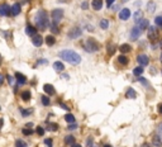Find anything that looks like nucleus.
<instances>
[{
    "mask_svg": "<svg viewBox=\"0 0 162 147\" xmlns=\"http://www.w3.org/2000/svg\"><path fill=\"white\" fill-rule=\"evenodd\" d=\"M72 147H81V145H77V143H74V145H72Z\"/></svg>",
    "mask_w": 162,
    "mask_h": 147,
    "instance_id": "nucleus-51",
    "label": "nucleus"
},
{
    "mask_svg": "<svg viewBox=\"0 0 162 147\" xmlns=\"http://www.w3.org/2000/svg\"><path fill=\"white\" fill-rule=\"evenodd\" d=\"M15 78H17V80H18V83L20 84V85H23V84H26V81H27V78L23 75V74H19V72H17V74H15Z\"/></svg>",
    "mask_w": 162,
    "mask_h": 147,
    "instance_id": "nucleus-17",
    "label": "nucleus"
},
{
    "mask_svg": "<svg viewBox=\"0 0 162 147\" xmlns=\"http://www.w3.org/2000/svg\"><path fill=\"white\" fill-rule=\"evenodd\" d=\"M138 81H139V83H142L144 86H148V85H150V83H148V80L143 79V78H139V79H138Z\"/></svg>",
    "mask_w": 162,
    "mask_h": 147,
    "instance_id": "nucleus-36",
    "label": "nucleus"
},
{
    "mask_svg": "<svg viewBox=\"0 0 162 147\" xmlns=\"http://www.w3.org/2000/svg\"><path fill=\"white\" fill-rule=\"evenodd\" d=\"M65 143H66V145H74L75 143V137L74 136H67L66 138H65Z\"/></svg>",
    "mask_w": 162,
    "mask_h": 147,
    "instance_id": "nucleus-24",
    "label": "nucleus"
},
{
    "mask_svg": "<svg viewBox=\"0 0 162 147\" xmlns=\"http://www.w3.org/2000/svg\"><path fill=\"white\" fill-rule=\"evenodd\" d=\"M10 13H12V15H18V14L20 13V4H14L10 8Z\"/></svg>",
    "mask_w": 162,
    "mask_h": 147,
    "instance_id": "nucleus-14",
    "label": "nucleus"
},
{
    "mask_svg": "<svg viewBox=\"0 0 162 147\" xmlns=\"http://www.w3.org/2000/svg\"><path fill=\"white\" fill-rule=\"evenodd\" d=\"M133 74L136 76H141L143 74V67H142V66H138V67H136V69L133 70Z\"/></svg>",
    "mask_w": 162,
    "mask_h": 147,
    "instance_id": "nucleus-27",
    "label": "nucleus"
},
{
    "mask_svg": "<svg viewBox=\"0 0 162 147\" xmlns=\"http://www.w3.org/2000/svg\"><path fill=\"white\" fill-rule=\"evenodd\" d=\"M44 143L47 145V147H52V143H53V141L51 138H46L44 139Z\"/></svg>",
    "mask_w": 162,
    "mask_h": 147,
    "instance_id": "nucleus-37",
    "label": "nucleus"
},
{
    "mask_svg": "<svg viewBox=\"0 0 162 147\" xmlns=\"http://www.w3.org/2000/svg\"><path fill=\"white\" fill-rule=\"evenodd\" d=\"M114 1H115V0H106V6H108V8H110Z\"/></svg>",
    "mask_w": 162,
    "mask_h": 147,
    "instance_id": "nucleus-43",
    "label": "nucleus"
},
{
    "mask_svg": "<svg viewBox=\"0 0 162 147\" xmlns=\"http://www.w3.org/2000/svg\"><path fill=\"white\" fill-rule=\"evenodd\" d=\"M141 34H142V29H141L138 26H136L132 29V32H130V40H132V41H137L141 37Z\"/></svg>",
    "mask_w": 162,
    "mask_h": 147,
    "instance_id": "nucleus-6",
    "label": "nucleus"
},
{
    "mask_svg": "<svg viewBox=\"0 0 162 147\" xmlns=\"http://www.w3.org/2000/svg\"><path fill=\"white\" fill-rule=\"evenodd\" d=\"M32 43H33L34 47H41V46H42V43H43V38H42V36L37 34V36L32 37Z\"/></svg>",
    "mask_w": 162,
    "mask_h": 147,
    "instance_id": "nucleus-8",
    "label": "nucleus"
},
{
    "mask_svg": "<svg viewBox=\"0 0 162 147\" xmlns=\"http://www.w3.org/2000/svg\"><path fill=\"white\" fill-rule=\"evenodd\" d=\"M81 33H82V31L80 27H74V28H71L70 32H68V37H70L71 40H76V38L81 36Z\"/></svg>",
    "mask_w": 162,
    "mask_h": 147,
    "instance_id": "nucleus-5",
    "label": "nucleus"
},
{
    "mask_svg": "<svg viewBox=\"0 0 162 147\" xmlns=\"http://www.w3.org/2000/svg\"><path fill=\"white\" fill-rule=\"evenodd\" d=\"M3 81H4V75H3V74H0V85L3 84Z\"/></svg>",
    "mask_w": 162,
    "mask_h": 147,
    "instance_id": "nucleus-44",
    "label": "nucleus"
},
{
    "mask_svg": "<svg viewBox=\"0 0 162 147\" xmlns=\"http://www.w3.org/2000/svg\"><path fill=\"white\" fill-rule=\"evenodd\" d=\"M118 61H119V64H122V65H127L128 64V57L124 55H120L118 57Z\"/></svg>",
    "mask_w": 162,
    "mask_h": 147,
    "instance_id": "nucleus-22",
    "label": "nucleus"
},
{
    "mask_svg": "<svg viewBox=\"0 0 162 147\" xmlns=\"http://www.w3.org/2000/svg\"><path fill=\"white\" fill-rule=\"evenodd\" d=\"M158 112H160V114H162V104L158 105Z\"/></svg>",
    "mask_w": 162,
    "mask_h": 147,
    "instance_id": "nucleus-46",
    "label": "nucleus"
},
{
    "mask_svg": "<svg viewBox=\"0 0 162 147\" xmlns=\"http://www.w3.org/2000/svg\"><path fill=\"white\" fill-rule=\"evenodd\" d=\"M158 131H160V132H162V123H161L160 126H158Z\"/></svg>",
    "mask_w": 162,
    "mask_h": 147,
    "instance_id": "nucleus-50",
    "label": "nucleus"
},
{
    "mask_svg": "<svg viewBox=\"0 0 162 147\" xmlns=\"http://www.w3.org/2000/svg\"><path fill=\"white\" fill-rule=\"evenodd\" d=\"M137 60H138V62L141 64V66H147L148 64H150V58H148L147 55H139L138 57H137Z\"/></svg>",
    "mask_w": 162,
    "mask_h": 147,
    "instance_id": "nucleus-10",
    "label": "nucleus"
},
{
    "mask_svg": "<svg viewBox=\"0 0 162 147\" xmlns=\"http://www.w3.org/2000/svg\"><path fill=\"white\" fill-rule=\"evenodd\" d=\"M154 9H156V4H154L153 1H150V3H148V4H147V10H148V12H150V13H153Z\"/></svg>",
    "mask_w": 162,
    "mask_h": 147,
    "instance_id": "nucleus-26",
    "label": "nucleus"
},
{
    "mask_svg": "<svg viewBox=\"0 0 162 147\" xmlns=\"http://www.w3.org/2000/svg\"><path fill=\"white\" fill-rule=\"evenodd\" d=\"M10 12V8L6 4H3V5H0V17H4L6 15V14H9Z\"/></svg>",
    "mask_w": 162,
    "mask_h": 147,
    "instance_id": "nucleus-12",
    "label": "nucleus"
},
{
    "mask_svg": "<svg viewBox=\"0 0 162 147\" xmlns=\"http://www.w3.org/2000/svg\"><path fill=\"white\" fill-rule=\"evenodd\" d=\"M119 50H120V52H122V53H128V52L132 51V47H130L129 44L124 43V44H122V46L119 47Z\"/></svg>",
    "mask_w": 162,
    "mask_h": 147,
    "instance_id": "nucleus-19",
    "label": "nucleus"
},
{
    "mask_svg": "<svg viewBox=\"0 0 162 147\" xmlns=\"http://www.w3.org/2000/svg\"><path fill=\"white\" fill-rule=\"evenodd\" d=\"M88 3H86V1H84V4H82V9H88Z\"/></svg>",
    "mask_w": 162,
    "mask_h": 147,
    "instance_id": "nucleus-45",
    "label": "nucleus"
},
{
    "mask_svg": "<svg viewBox=\"0 0 162 147\" xmlns=\"http://www.w3.org/2000/svg\"><path fill=\"white\" fill-rule=\"evenodd\" d=\"M61 107H62V108H63V109H66V110L68 109V108H67L66 105H65V104H62V103H61Z\"/></svg>",
    "mask_w": 162,
    "mask_h": 147,
    "instance_id": "nucleus-49",
    "label": "nucleus"
},
{
    "mask_svg": "<svg viewBox=\"0 0 162 147\" xmlns=\"http://www.w3.org/2000/svg\"><path fill=\"white\" fill-rule=\"evenodd\" d=\"M8 83H9V85H14V78H12V76H8Z\"/></svg>",
    "mask_w": 162,
    "mask_h": 147,
    "instance_id": "nucleus-40",
    "label": "nucleus"
},
{
    "mask_svg": "<svg viewBox=\"0 0 162 147\" xmlns=\"http://www.w3.org/2000/svg\"><path fill=\"white\" fill-rule=\"evenodd\" d=\"M160 46L162 47V40H161V42H160Z\"/></svg>",
    "mask_w": 162,
    "mask_h": 147,
    "instance_id": "nucleus-53",
    "label": "nucleus"
},
{
    "mask_svg": "<svg viewBox=\"0 0 162 147\" xmlns=\"http://www.w3.org/2000/svg\"><path fill=\"white\" fill-rule=\"evenodd\" d=\"M36 24L41 31L46 29L48 27V18H47V14L44 10H39L38 14L36 15Z\"/></svg>",
    "mask_w": 162,
    "mask_h": 147,
    "instance_id": "nucleus-2",
    "label": "nucleus"
},
{
    "mask_svg": "<svg viewBox=\"0 0 162 147\" xmlns=\"http://www.w3.org/2000/svg\"><path fill=\"white\" fill-rule=\"evenodd\" d=\"M3 124H4V121H3V119H0V129L3 128Z\"/></svg>",
    "mask_w": 162,
    "mask_h": 147,
    "instance_id": "nucleus-48",
    "label": "nucleus"
},
{
    "mask_svg": "<svg viewBox=\"0 0 162 147\" xmlns=\"http://www.w3.org/2000/svg\"><path fill=\"white\" fill-rule=\"evenodd\" d=\"M158 37V32L156 29V27H150V31H148V38L151 41H156Z\"/></svg>",
    "mask_w": 162,
    "mask_h": 147,
    "instance_id": "nucleus-7",
    "label": "nucleus"
},
{
    "mask_svg": "<svg viewBox=\"0 0 162 147\" xmlns=\"http://www.w3.org/2000/svg\"><path fill=\"white\" fill-rule=\"evenodd\" d=\"M129 17H130V10L128 8H124L120 10V13H119V18L122 19V20H127V19H129Z\"/></svg>",
    "mask_w": 162,
    "mask_h": 147,
    "instance_id": "nucleus-9",
    "label": "nucleus"
},
{
    "mask_svg": "<svg viewBox=\"0 0 162 147\" xmlns=\"http://www.w3.org/2000/svg\"><path fill=\"white\" fill-rule=\"evenodd\" d=\"M154 22H156L157 26L162 27V17H156V18H154Z\"/></svg>",
    "mask_w": 162,
    "mask_h": 147,
    "instance_id": "nucleus-35",
    "label": "nucleus"
},
{
    "mask_svg": "<svg viewBox=\"0 0 162 147\" xmlns=\"http://www.w3.org/2000/svg\"><path fill=\"white\" fill-rule=\"evenodd\" d=\"M63 18V10L61 9H54L52 12V22L58 24V22H61V19Z\"/></svg>",
    "mask_w": 162,
    "mask_h": 147,
    "instance_id": "nucleus-4",
    "label": "nucleus"
},
{
    "mask_svg": "<svg viewBox=\"0 0 162 147\" xmlns=\"http://www.w3.org/2000/svg\"><path fill=\"white\" fill-rule=\"evenodd\" d=\"M53 67H54V70H56V71H63L65 70V65L62 64V62H60V61H56L53 64Z\"/></svg>",
    "mask_w": 162,
    "mask_h": 147,
    "instance_id": "nucleus-20",
    "label": "nucleus"
},
{
    "mask_svg": "<svg viewBox=\"0 0 162 147\" xmlns=\"http://www.w3.org/2000/svg\"><path fill=\"white\" fill-rule=\"evenodd\" d=\"M26 33L28 34L29 37H34V36H37V34H36L37 33V29L34 27H32V26H28V27L26 28Z\"/></svg>",
    "mask_w": 162,
    "mask_h": 147,
    "instance_id": "nucleus-13",
    "label": "nucleus"
},
{
    "mask_svg": "<svg viewBox=\"0 0 162 147\" xmlns=\"http://www.w3.org/2000/svg\"><path fill=\"white\" fill-rule=\"evenodd\" d=\"M46 42L48 46H53L54 43H56V38H54L53 36H47L46 37Z\"/></svg>",
    "mask_w": 162,
    "mask_h": 147,
    "instance_id": "nucleus-21",
    "label": "nucleus"
},
{
    "mask_svg": "<svg viewBox=\"0 0 162 147\" xmlns=\"http://www.w3.org/2000/svg\"><path fill=\"white\" fill-rule=\"evenodd\" d=\"M20 96H22V99L24 101H28L30 99V93L29 92H23L22 94H20Z\"/></svg>",
    "mask_w": 162,
    "mask_h": 147,
    "instance_id": "nucleus-28",
    "label": "nucleus"
},
{
    "mask_svg": "<svg viewBox=\"0 0 162 147\" xmlns=\"http://www.w3.org/2000/svg\"><path fill=\"white\" fill-rule=\"evenodd\" d=\"M65 119H66V122H68V123H74V122H75V117L72 114H66V115H65Z\"/></svg>",
    "mask_w": 162,
    "mask_h": 147,
    "instance_id": "nucleus-29",
    "label": "nucleus"
},
{
    "mask_svg": "<svg viewBox=\"0 0 162 147\" xmlns=\"http://www.w3.org/2000/svg\"><path fill=\"white\" fill-rule=\"evenodd\" d=\"M23 135H26V136H30V135H32L33 133V132H32V129H30V128H23Z\"/></svg>",
    "mask_w": 162,
    "mask_h": 147,
    "instance_id": "nucleus-31",
    "label": "nucleus"
},
{
    "mask_svg": "<svg viewBox=\"0 0 162 147\" xmlns=\"http://www.w3.org/2000/svg\"><path fill=\"white\" fill-rule=\"evenodd\" d=\"M51 31H52L53 33H58V27H57L56 23L52 22V24H51Z\"/></svg>",
    "mask_w": 162,
    "mask_h": 147,
    "instance_id": "nucleus-30",
    "label": "nucleus"
},
{
    "mask_svg": "<svg viewBox=\"0 0 162 147\" xmlns=\"http://www.w3.org/2000/svg\"><path fill=\"white\" fill-rule=\"evenodd\" d=\"M43 90H44V93L51 94V95H53L54 94V87L52 85H50V84H46V85L43 86Z\"/></svg>",
    "mask_w": 162,
    "mask_h": 147,
    "instance_id": "nucleus-18",
    "label": "nucleus"
},
{
    "mask_svg": "<svg viewBox=\"0 0 162 147\" xmlns=\"http://www.w3.org/2000/svg\"><path fill=\"white\" fill-rule=\"evenodd\" d=\"M142 15H143V13L141 12V10H137V12L133 14V18H134V20H136V22H138V20L142 19Z\"/></svg>",
    "mask_w": 162,
    "mask_h": 147,
    "instance_id": "nucleus-23",
    "label": "nucleus"
},
{
    "mask_svg": "<svg viewBox=\"0 0 162 147\" xmlns=\"http://www.w3.org/2000/svg\"><path fill=\"white\" fill-rule=\"evenodd\" d=\"M142 147H150V145H147V143H144V145H142Z\"/></svg>",
    "mask_w": 162,
    "mask_h": 147,
    "instance_id": "nucleus-52",
    "label": "nucleus"
},
{
    "mask_svg": "<svg viewBox=\"0 0 162 147\" xmlns=\"http://www.w3.org/2000/svg\"><path fill=\"white\" fill-rule=\"evenodd\" d=\"M109 27V20L108 19H101L100 20V28L101 29H108Z\"/></svg>",
    "mask_w": 162,
    "mask_h": 147,
    "instance_id": "nucleus-25",
    "label": "nucleus"
},
{
    "mask_svg": "<svg viewBox=\"0 0 162 147\" xmlns=\"http://www.w3.org/2000/svg\"><path fill=\"white\" fill-rule=\"evenodd\" d=\"M37 133H38V135H41V136H42V135L44 133V129H43L42 127H37Z\"/></svg>",
    "mask_w": 162,
    "mask_h": 147,
    "instance_id": "nucleus-41",
    "label": "nucleus"
},
{
    "mask_svg": "<svg viewBox=\"0 0 162 147\" xmlns=\"http://www.w3.org/2000/svg\"><path fill=\"white\" fill-rule=\"evenodd\" d=\"M60 57L62 60L70 62L72 65H79L81 62V56L76 53L75 51H71V50H63L60 52Z\"/></svg>",
    "mask_w": 162,
    "mask_h": 147,
    "instance_id": "nucleus-1",
    "label": "nucleus"
},
{
    "mask_svg": "<svg viewBox=\"0 0 162 147\" xmlns=\"http://www.w3.org/2000/svg\"><path fill=\"white\" fill-rule=\"evenodd\" d=\"M137 26H138L142 31H144V29H147V28H150V22H148L147 19H141L137 22Z\"/></svg>",
    "mask_w": 162,
    "mask_h": 147,
    "instance_id": "nucleus-11",
    "label": "nucleus"
},
{
    "mask_svg": "<svg viewBox=\"0 0 162 147\" xmlns=\"http://www.w3.org/2000/svg\"><path fill=\"white\" fill-rule=\"evenodd\" d=\"M91 5L95 10H100L103 8V0H92Z\"/></svg>",
    "mask_w": 162,
    "mask_h": 147,
    "instance_id": "nucleus-16",
    "label": "nucleus"
},
{
    "mask_svg": "<svg viewBox=\"0 0 162 147\" xmlns=\"http://www.w3.org/2000/svg\"><path fill=\"white\" fill-rule=\"evenodd\" d=\"M57 124L56 123H52V124H50L48 126V131H57Z\"/></svg>",
    "mask_w": 162,
    "mask_h": 147,
    "instance_id": "nucleus-34",
    "label": "nucleus"
},
{
    "mask_svg": "<svg viewBox=\"0 0 162 147\" xmlns=\"http://www.w3.org/2000/svg\"><path fill=\"white\" fill-rule=\"evenodd\" d=\"M42 103H43V105H46V107L50 105V99H48L47 96L43 95V96H42Z\"/></svg>",
    "mask_w": 162,
    "mask_h": 147,
    "instance_id": "nucleus-33",
    "label": "nucleus"
},
{
    "mask_svg": "<svg viewBox=\"0 0 162 147\" xmlns=\"http://www.w3.org/2000/svg\"><path fill=\"white\" fill-rule=\"evenodd\" d=\"M22 113H23L24 117H27V115H29L30 113H32V110L30 109H22Z\"/></svg>",
    "mask_w": 162,
    "mask_h": 147,
    "instance_id": "nucleus-38",
    "label": "nucleus"
},
{
    "mask_svg": "<svg viewBox=\"0 0 162 147\" xmlns=\"http://www.w3.org/2000/svg\"><path fill=\"white\" fill-rule=\"evenodd\" d=\"M114 50H115V47H114V46H112V44H109V46H108V51H109V53H110V55L114 53Z\"/></svg>",
    "mask_w": 162,
    "mask_h": 147,
    "instance_id": "nucleus-39",
    "label": "nucleus"
},
{
    "mask_svg": "<svg viewBox=\"0 0 162 147\" xmlns=\"http://www.w3.org/2000/svg\"><path fill=\"white\" fill-rule=\"evenodd\" d=\"M125 96H127V98H129V99H136V98H137L136 90L132 89V87H129V89L127 90V93H125Z\"/></svg>",
    "mask_w": 162,
    "mask_h": 147,
    "instance_id": "nucleus-15",
    "label": "nucleus"
},
{
    "mask_svg": "<svg viewBox=\"0 0 162 147\" xmlns=\"http://www.w3.org/2000/svg\"><path fill=\"white\" fill-rule=\"evenodd\" d=\"M161 62H162V53H161Z\"/></svg>",
    "mask_w": 162,
    "mask_h": 147,
    "instance_id": "nucleus-55",
    "label": "nucleus"
},
{
    "mask_svg": "<svg viewBox=\"0 0 162 147\" xmlns=\"http://www.w3.org/2000/svg\"><path fill=\"white\" fill-rule=\"evenodd\" d=\"M15 147H27V145H26V142H23V141H20V139H18V141L15 142Z\"/></svg>",
    "mask_w": 162,
    "mask_h": 147,
    "instance_id": "nucleus-32",
    "label": "nucleus"
},
{
    "mask_svg": "<svg viewBox=\"0 0 162 147\" xmlns=\"http://www.w3.org/2000/svg\"><path fill=\"white\" fill-rule=\"evenodd\" d=\"M153 141H154V146H160V143H161V138H157V137H154V139H153Z\"/></svg>",
    "mask_w": 162,
    "mask_h": 147,
    "instance_id": "nucleus-42",
    "label": "nucleus"
},
{
    "mask_svg": "<svg viewBox=\"0 0 162 147\" xmlns=\"http://www.w3.org/2000/svg\"><path fill=\"white\" fill-rule=\"evenodd\" d=\"M84 47H85V50L88 51V52H96V51L99 50L98 43H96L94 40H88V41L85 42Z\"/></svg>",
    "mask_w": 162,
    "mask_h": 147,
    "instance_id": "nucleus-3",
    "label": "nucleus"
},
{
    "mask_svg": "<svg viewBox=\"0 0 162 147\" xmlns=\"http://www.w3.org/2000/svg\"><path fill=\"white\" fill-rule=\"evenodd\" d=\"M105 147H112V146H109V145H105Z\"/></svg>",
    "mask_w": 162,
    "mask_h": 147,
    "instance_id": "nucleus-54",
    "label": "nucleus"
},
{
    "mask_svg": "<svg viewBox=\"0 0 162 147\" xmlns=\"http://www.w3.org/2000/svg\"><path fill=\"white\" fill-rule=\"evenodd\" d=\"M33 127V123H27V128H32Z\"/></svg>",
    "mask_w": 162,
    "mask_h": 147,
    "instance_id": "nucleus-47",
    "label": "nucleus"
}]
</instances>
